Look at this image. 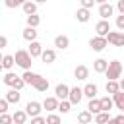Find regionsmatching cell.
Segmentation results:
<instances>
[{
	"label": "cell",
	"instance_id": "cell-1",
	"mask_svg": "<svg viewBox=\"0 0 124 124\" xmlns=\"http://www.w3.org/2000/svg\"><path fill=\"white\" fill-rule=\"evenodd\" d=\"M14 60H16V64L19 66V68H23V72H29L31 70V54L27 52V50H23V48H19V50H16V54H14Z\"/></svg>",
	"mask_w": 124,
	"mask_h": 124
},
{
	"label": "cell",
	"instance_id": "cell-2",
	"mask_svg": "<svg viewBox=\"0 0 124 124\" xmlns=\"http://www.w3.org/2000/svg\"><path fill=\"white\" fill-rule=\"evenodd\" d=\"M105 76H107V81H118V78L122 76V62H118V60L108 62V68H107Z\"/></svg>",
	"mask_w": 124,
	"mask_h": 124
},
{
	"label": "cell",
	"instance_id": "cell-3",
	"mask_svg": "<svg viewBox=\"0 0 124 124\" xmlns=\"http://www.w3.org/2000/svg\"><path fill=\"white\" fill-rule=\"evenodd\" d=\"M41 110H43V103H37V101H29L25 105V112L27 116L35 118V116H41Z\"/></svg>",
	"mask_w": 124,
	"mask_h": 124
},
{
	"label": "cell",
	"instance_id": "cell-4",
	"mask_svg": "<svg viewBox=\"0 0 124 124\" xmlns=\"http://www.w3.org/2000/svg\"><path fill=\"white\" fill-rule=\"evenodd\" d=\"M107 43H110L112 46H124V33L122 31H110L107 35Z\"/></svg>",
	"mask_w": 124,
	"mask_h": 124
},
{
	"label": "cell",
	"instance_id": "cell-5",
	"mask_svg": "<svg viewBox=\"0 0 124 124\" xmlns=\"http://www.w3.org/2000/svg\"><path fill=\"white\" fill-rule=\"evenodd\" d=\"M112 12H114L112 4H108V2H99V16H101V19L108 21V17L112 16Z\"/></svg>",
	"mask_w": 124,
	"mask_h": 124
},
{
	"label": "cell",
	"instance_id": "cell-6",
	"mask_svg": "<svg viewBox=\"0 0 124 124\" xmlns=\"http://www.w3.org/2000/svg\"><path fill=\"white\" fill-rule=\"evenodd\" d=\"M107 45H108V43H107V39H105V37H97V35H95V37H91V41H89V46H91L95 52H101Z\"/></svg>",
	"mask_w": 124,
	"mask_h": 124
},
{
	"label": "cell",
	"instance_id": "cell-7",
	"mask_svg": "<svg viewBox=\"0 0 124 124\" xmlns=\"http://www.w3.org/2000/svg\"><path fill=\"white\" fill-rule=\"evenodd\" d=\"M83 99V89L81 87H70V97H68V101L72 103V105H79V101Z\"/></svg>",
	"mask_w": 124,
	"mask_h": 124
},
{
	"label": "cell",
	"instance_id": "cell-8",
	"mask_svg": "<svg viewBox=\"0 0 124 124\" xmlns=\"http://www.w3.org/2000/svg\"><path fill=\"white\" fill-rule=\"evenodd\" d=\"M95 31H97V37H105V39H107V35L110 33V23L105 21V19H101V21H97Z\"/></svg>",
	"mask_w": 124,
	"mask_h": 124
},
{
	"label": "cell",
	"instance_id": "cell-9",
	"mask_svg": "<svg viewBox=\"0 0 124 124\" xmlns=\"http://www.w3.org/2000/svg\"><path fill=\"white\" fill-rule=\"evenodd\" d=\"M54 93H56V99H58V101H68V97H70V87H68L66 83H58L56 89H54Z\"/></svg>",
	"mask_w": 124,
	"mask_h": 124
},
{
	"label": "cell",
	"instance_id": "cell-10",
	"mask_svg": "<svg viewBox=\"0 0 124 124\" xmlns=\"http://www.w3.org/2000/svg\"><path fill=\"white\" fill-rule=\"evenodd\" d=\"M43 45L39 43V41H35V43H29V48H27V52L31 54V58H41V54H43Z\"/></svg>",
	"mask_w": 124,
	"mask_h": 124
},
{
	"label": "cell",
	"instance_id": "cell-11",
	"mask_svg": "<svg viewBox=\"0 0 124 124\" xmlns=\"http://www.w3.org/2000/svg\"><path fill=\"white\" fill-rule=\"evenodd\" d=\"M74 78H76V79H79V81L87 79V78H89V68H87V66H83V64L76 66V70H74Z\"/></svg>",
	"mask_w": 124,
	"mask_h": 124
},
{
	"label": "cell",
	"instance_id": "cell-12",
	"mask_svg": "<svg viewBox=\"0 0 124 124\" xmlns=\"http://www.w3.org/2000/svg\"><path fill=\"white\" fill-rule=\"evenodd\" d=\"M81 89H83V97H87L89 101H91V99H97L99 87H97L95 83H85V87H81Z\"/></svg>",
	"mask_w": 124,
	"mask_h": 124
},
{
	"label": "cell",
	"instance_id": "cell-13",
	"mask_svg": "<svg viewBox=\"0 0 124 124\" xmlns=\"http://www.w3.org/2000/svg\"><path fill=\"white\" fill-rule=\"evenodd\" d=\"M39 78H41V74H35V72H31V70H29V72H23V74H21V79H23V81H25L27 85H35Z\"/></svg>",
	"mask_w": 124,
	"mask_h": 124
},
{
	"label": "cell",
	"instance_id": "cell-14",
	"mask_svg": "<svg viewBox=\"0 0 124 124\" xmlns=\"http://www.w3.org/2000/svg\"><path fill=\"white\" fill-rule=\"evenodd\" d=\"M58 99L56 97H46L45 101H43V108H46L48 112H52V110H58Z\"/></svg>",
	"mask_w": 124,
	"mask_h": 124
},
{
	"label": "cell",
	"instance_id": "cell-15",
	"mask_svg": "<svg viewBox=\"0 0 124 124\" xmlns=\"http://www.w3.org/2000/svg\"><path fill=\"white\" fill-rule=\"evenodd\" d=\"M54 46L60 48V50H64V48L70 46V39H68L66 35H56V37H54Z\"/></svg>",
	"mask_w": 124,
	"mask_h": 124
},
{
	"label": "cell",
	"instance_id": "cell-16",
	"mask_svg": "<svg viewBox=\"0 0 124 124\" xmlns=\"http://www.w3.org/2000/svg\"><path fill=\"white\" fill-rule=\"evenodd\" d=\"M37 35H39V31L33 29V27H25V29H23V39H25L27 43H35V41H37Z\"/></svg>",
	"mask_w": 124,
	"mask_h": 124
},
{
	"label": "cell",
	"instance_id": "cell-17",
	"mask_svg": "<svg viewBox=\"0 0 124 124\" xmlns=\"http://www.w3.org/2000/svg\"><path fill=\"white\" fill-rule=\"evenodd\" d=\"M41 60H43L45 64H52V62L56 60V52H54L52 48H45L43 54H41Z\"/></svg>",
	"mask_w": 124,
	"mask_h": 124
},
{
	"label": "cell",
	"instance_id": "cell-18",
	"mask_svg": "<svg viewBox=\"0 0 124 124\" xmlns=\"http://www.w3.org/2000/svg\"><path fill=\"white\" fill-rule=\"evenodd\" d=\"M107 68H108V60H105V58H97L95 64H93V70H95L97 74H105Z\"/></svg>",
	"mask_w": 124,
	"mask_h": 124
},
{
	"label": "cell",
	"instance_id": "cell-19",
	"mask_svg": "<svg viewBox=\"0 0 124 124\" xmlns=\"http://www.w3.org/2000/svg\"><path fill=\"white\" fill-rule=\"evenodd\" d=\"M10 105H17L19 103V99H21V93L19 91H16V89H10L8 93H6V97H4Z\"/></svg>",
	"mask_w": 124,
	"mask_h": 124
},
{
	"label": "cell",
	"instance_id": "cell-20",
	"mask_svg": "<svg viewBox=\"0 0 124 124\" xmlns=\"http://www.w3.org/2000/svg\"><path fill=\"white\" fill-rule=\"evenodd\" d=\"M89 17H91V12H89V10L79 8V10L76 12V19H78L79 23H87V21H89Z\"/></svg>",
	"mask_w": 124,
	"mask_h": 124
},
{
	"label": "cell",
	"instance_id": "cell-21",
	"mask_svg": "<svg viewBox=\"0 0 124 124\" xmlns=\"http://www.w3.org/2000/svg\"><path fill=\"white\" fill-rule=\"evenodd\" d=\"M99 101H101V112H108V110L114 107V103H112V97H108V95H107V97H101Z\"/></svg>",
	"mask_w": 124,
	"mask_h": 124
},
{
	"label": "cell",
	"instance_id": "cell-22",
	"mask_svg": "<svg viewBox=\"0 0 124 124\" xmlns=\"http://www.w3.org/2000/svg\"><path fill=\"white\" fill-rule=\"evenodd\" d=\"M87 110L97 116V114L101 112V101H99V99H91V101L87 103Z\"/></svg>",
	"mask_w": 124,
	"mask_h": 124
},
{
	"label": "cell",
	"instance_id": "cell-23",
	"mask_svg": "<svg viewBox=\"0 0 124 124\" xmlns=\"http://www.w3.org/2000/svg\"><path fill=\"white\" fill-rule=\"evenodd\" d=\"M78 122H79V124H91V122H93V114L85 108V110H81V112L78 114Z\"/></svg>",
	"mask_w": 124,
	"mask_h": 124
},
{
	"label": "cell",
	"instance_id": "cell-24",
	"mask_svg": "<svg viewBox=\"0 0 124 124\" xmlns=\"http://www.w3.org/2000/svg\"><path fill=\"white\" fill-rule=\"evenodd\" d=\"M21 8H23V14H25L27 17L37 14V4H35V2H23V6H21Z\"/></svg>",
	"mask_w": 124,
	"mask_h": 124
},
{
	"label": "cell",
	"instance_id": "cell-25",
	"mask_svg": "<svg viewBox=\"0 0 124 124\" xmlns=\"http://www.w3.org/2000/svg\"><path fill=\"white\" fill-rule=\"evenodd\" d=\"M12 118H14V124H25L27 112H25V110H16V112L12 114Z\"/></svg>",
	"mask_w": 124,
	"mask_h": 124
},
{
	"label": "cell",
	"instance_id": "cell-26",
	"mask_svg": "<svg viewBox=\"0 0 124 124\" xmlns=\"http://www.w3.org/2000/svg\"><path fill=\"white\" fill-rule=\"evenodd\" d=\"M14 64H16V60H14V54H4V60H2V68L10 72V70L14 68Z\"/></svg>",
	"mask_w": 124,
	"mask_h": 124
},
{
	"label": "cell",
	"instance_id": "cell-27",
	"mask_svg": "<svg viewBox=\"0 0 124 124\" xmlns=\"http://www.w3.org/2000/svg\"><path fill=\"white\" fill-rule=\"evenodd\" d=\"M17 79H19V76L14 74V72H6V74H4V83L10 85V87H14V83H16Z\"/></svg>",
	"mask_w": 124,
	"mask_h": 124
},
{
	"label": "cell",
	"instance_id": "cell-28",
	"mask_svg": "<svg viewBox=\"0 0 124 124\" xmlns=\"http://www.w3.org/2000/svg\"><path fill=\"white\" fill-rule=\"evenodd\" d=\"M33 87H35V89H37V91H41V93H45V91H46V89H48V79H46V78H43V76H41V78H39V79H37V83H35V85H33Z\"/></svg>",
	"mask_w": 124,
	"mask_h": 124
},
{
	"label": "cell",
	"instance_id": "cell-29",
	"mask_svg": "<svg viewBox=\"0 0 124 124\" xmlns=\"http://www.w3.org/2000/svg\"><path fill=\"white\" fill-rule=\"evenodd\" d=\"M105 89H107V93H108V95H116V93L120 91V85H118V81H107Z\"/></svg>",
	"mask_w": 124,
	"mask_h": 124
},
{
	"label": "cell",
	"instance_id": "cell-30",
	"mask_svg": "<svg viewBox=\"0 0 124 124\" xmlns=\"http://www.w3.org/2000/svg\"><path fill=\"white\" fill-rule=\"evenodd\" d=\"M112 103L122 110V107H124V91H118L116 95H112Z\"/></svg>",
	"mask_w": 124,
	"mask_h": 124
},
{
	"label": "cell",
	"instance_id": "cell-31",
	"mask_svg": "<svg viewBox=\"0 0 124 124\" xmlns=\"http://www.w3.org/2000/svg\"><path fill=\"white\" fill-rule=\"evenodd\" d=\"M58 110H60L62 114H68V112L72 110V103H70V101H60V103H58Z\"/></svg>",
	"mask_w": 124,
	"mask_h": 124
},
{
	"label": "cell",
	"instance_id": "cell-32",
	"mask_svg": "<svg viewBox=\"0 0 124 124\" xmlns=\"http://www.w3.org/2000/svg\"><path fill=\"white\" fill-rule=\"evenodd\" d=\"M108 120H110V114L108 112H99L95 116V122L97 124H108Z\"/></svg>",
	"mask_w": 124,
	"mask_h": 124
},
{
	"label": "cell",
	"instance_id": "cell-33",
	"mask_svg": "<svg viewBox=\"0 0 124 124\" xmlns=\"http://www.w3.org/2000/svg\"><path fill=\"white\" fill-rule=\"evenodd\" d=\"M41 23V17L35 14V16H29L27 17V27H33V29H37V25Z\"/></svg>",
	"mask_w": 124,
	"mask_h": 124
},
{
	"label": "cell",
	"instance_id": "cell-34",
	"mask_svg": "<svg viewBox=\"0 0 124 124\" xmlns=\"http://www.w3.org/2000/svg\"><path fill=\"white\" fill-rule=\"evenodd\" d=\"M46 124H62V118H60L58 114H54V112H50V114L46 116Z\"/></svg>",
	"mask_w": 124,
	"mask_h": 124
},
{
	"label": "cell",
	"instance_id": "cell-35",
	"mask_svg": "<svg viewBox=\"0 0 124 124\" xmlns=\"http://www.w3.org/2000/svg\"><path fill=\"white\" fill-rule=\"evenodd\" d=\"M0 124H14V118H12V114H2L0 116Z\"/></svg>",
	"mask_w": 124,
	"mask_h": 124
},
{
	"label": "cell",
	"instance_id": "cell-36",
	"mask_svg": "<svg viewBox=\"0 0 124 124\" xmlns=\"http://www.w3.org/2000/svg\"><path fill=\"white\" fill-rule=\"evenodd\" d=\"M8 107H10V103H8L6 99H0V116L8 112Z\"/></svg>",
	"mask_w": 124,
	"mask_h": 124
},
{
	"label": "cell",
	"instance_id": "cell-37",
	"mask_svg": "<svg viewBox=\"0 0 124 124\" xmlns=\"http://www.w3.org/2000/svg\"><path fill=\"white\" fill-rule=\"evenodd\" d=\"M6 6L8 8H17V6H23L21 0H6Z\"/></svg>",
	"mask_w": 124,
	"mask_h": 124
},
{
	"label": "cell",
	"instance_id": "cell-38",
	"mask_svg": "<svg viewBox=\"0 0 124 124\" xmlns=\"http://www.w3.org/2000/svg\"><path fill=\"white\" fill-rule=\"evenodd\" d=\"M95 6V0H81V8L83 10H91Z\"/></svg>",
	"mask_w": 124,
	"mask_h": 124
},
{
	"label": "cell",
	"instance_id": "cell-39",
	"mask_svg": "<svg viewBox=\"0 0 124 124\" xmlns=\"http://www.w3.org/2000/svg\"><path fill=\"white\" fill-rule=\"evenodd\" d=\"M116 27H118V31H124V16L116 17Z\"/></svg>",
	"mask_w": 124,
	"mask_h": 124
},
{
	"label": "cell",
	"instance_id": "cell-40",
	"mask_svg": "<svg viewBox=\"0 0 124 124\" xmlns=\"http://www.w3.org/2000/svg\"><path fill=\"white\" fill-rule=\"evenodd\" d=\"M31 124H46V118H43V116H35V118H31Z\"/></svg>",
	"mask_w": 124,
	"mask_h": 124
},
{
	"label": "cell",
	"instance_id": "cell-41",
	"mask_svg": "<svg viewBox=\"0 0 124 124\" xmlns=\"http://www.w3.org/2000/svg\"><path fill=\"white\" fill-rule=\"evenodd\" d=\"M116 10L120 12V16H124V0H118L116 2Z\"/></svg>",
	"mask_w": 124,
	"mask_h": 124
},
{
	"label": "cell",
	"instance_id": "cell-42",
	"mask_svg": "<svg viewBox=\"0 0 124 124\" xmlns=\"http://www.w3.org/2000/svg\"><path fill=\"white\" fill-rule=\"evenodd\" d=\"M6 46H8V39H6L4 35H0V50H2V48H6Z\"/></svg>",
	"mask_w": 124,
	"mask_h": 124
},
{
	"label": "cell",
	"instance_id": "cell-43",
	"mask_svg": "<svg viewBox=\"0 0 124 124\" xmlns=\"http://www.w3.org/2000/svg\"><path fill=\"white\" fill-rule=\"evenodd\" d=\"M114 118H116L118 124H124V114H118V116H114Z\"/></svg>",
	"mask_w": 124,
	"mask_h": 124
},
{
	"label": "cell",
	"instance_id": "cell-44",
	"mask_svg": "<svg viewBox=\"0 0 124 124\" xmlns=\"http://www.w3.org/2000/svg\"><path fill=\"white\" fill-rule=\"evenodd\" d=\"M118 85H120V91H124V78H122V79L118 81Z\"/></svg>",
	"mask_w": 124,
	"mask_h": 124
},
{
	"label": "cell",
	"instance_id": "cell-45",
	"mask_svg": "<svg viewBox=\"0 0 124 124\" xmlns=\"http://www.w3.org/2000/svg\"><path fill=\"white\" fill-rule=\"evenodd\" d=\"M108 124H118V122H116V118H110V120H108Z\"/></svg>",
	"mask_w": 124,
	"mask_h": 124
},
{
	"label": "cell",
	"instance_id": "cell-46",
	"mask_svg": "<svg viewBox=\"0 0 124 124\" xmlns=\"http://www.w3.org/2000/svg\"><path fill=\"white\" fill-rule=\"evenodd\" d=\"M2 60H4V54H2V52H0V64H2Z\"/></svg>",
	"mask_w": 124,
	"mask_h": 124
},
{
	"label": "cell",
	"instance_id": "cell-47",
	"mask_svg": "<svg viewBox=\"0 0 124 124\" xmlns=\"http://www.w3.org/2000/svg\"><path fill=\"white\" fill-rule=\"evenodd\" d=\"M2 70H4V68H2V64H0V72H2Z\"/></svg>",
	"mask_w": 124,
	"mask_h": 124
},
{
	"label": "cell",
	"instance_id": "cell-48",
	"mask_svg": "<svg viewBox=\"0 0 124 124\" xmlns=\"http://www.w3.org/2000/svg\"><path fill=\"white\" fill-rule=\"evenodd\" d=\"M122 114H124V107H122Z\"/></svg>",
	"mask_w": 124,
	"mask_h": 124
}]
</instances>
